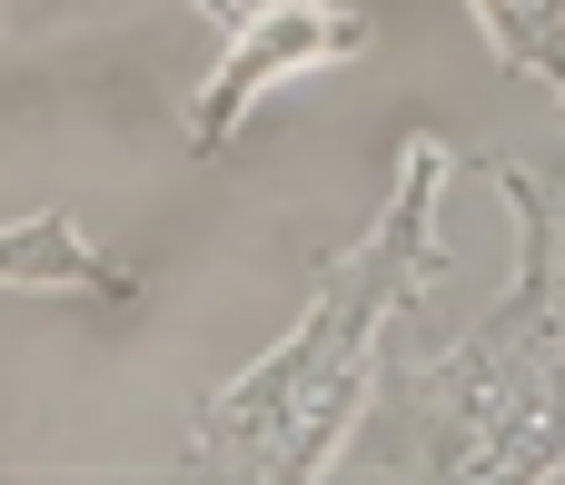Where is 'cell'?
I'll return each instance as SVG.
<instances>
[{"label": "cell", "mask_w": 565, "mask_h": 485, "mask_svg": "<svg viewBox=\"0 0 565 485\" xmlns=\"http://www.w3.org/2000/svg\"><path fill=\"white\" fill-rule=\"evenodd\" d=\"M447 169H457L447 139H407L397 149V188L367 218V238L338 248L318 268V288H308L298 327L189 417V466L248 476V485H308V476H328L348 456V436L367 417V377H377L387 327L447 268V238H437Z\"/></svg>", "instance_id": "6da1fadb"}, {"label": "cell", "mask_w": 565, "mask_h": 485, "mask_svg": "<svg viewBox=\"0 0 565 485\" xmlns=\"http://www.w3.org/2000/svg\"><path fill=\"white\" fill-rule=\"evenodd\" d=\"M516 208V288L437 357L397 377L407 466L427 476H565V188L526 159H487Z\"/></svg>", "instance_id": "7a4b0ae2"}, {"label": "cell", "mask_w": 565, "mask_h": 485, "mask_svg": "<svg viewBox=\"0 0 565 485\" xmlns=\"http://www.w3.org/2000/svg\"><path fill=\"white\" fill-rule=\"evenodd\" d=\"M199 10L218 20V60L189 99V149L199 159H218L278 79L367 60V10H348V0H199Z\"/></svg>", "instance_id": "3957f363"}, {"label": "cell", "mask_w": 565, "mask_h": 485, "mask_svg": "<svg viewBox=\"0 0 565 485\" xmlns=\"http://www.w3.org/2000/svg\"><path fill=\"white\" fill-rule=\"evenodd\" d=\"M0 288H79V298H139L129 268H109L60 208L50 218H10L0 228Z\"/></svg>", "instance_id": "277c9868"}, {"label": "cell", "mask_w": 565, "mask_h": 485, "mask_svg": "<svg viewBox=\"0 0 565 485\" xmlns=\"http://www.w3.org/2000/svg\"><path fill=\"white\" fill-rule=\"evenodd\" d=\"M467 10H477L487 50H497L516 79L556 89V109H565V0H467Z\"/></svg>", "instance_id": "5b68a950"}, {"label": "cell", "mask_w": 565, "mask_h": 485, "mask_svg": "<svg viewBox=\"0 0 565 485\" xmlns=\"http://www.w3.org/2000/svg\"><path fill=\"white\" fill-rule=\"evenodd\" d=\"M0 20H10V0H0Z\"/></svg>", "instance_id": "8992f818"}]
</instances>
